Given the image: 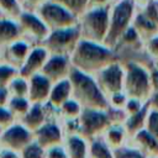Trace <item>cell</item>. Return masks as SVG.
Wrapping results in <instances>:
<instances>
[{
    "label": "cell",
    "instance_id": "cell-1",
    "mask_svg": "<svg viewBox=\"0 0 158 158\" xmlns=\"http://www.w3.org/2000/svg\"><path fill=\"white\" fill-rule=\"evenodd\" d=\"M111 123V118L105 110L84 109L78 118V133L90 141L101 137Z\"/></svg>",
    "mask_w": 158,
    "mask_h": 158
},
{
    "label": "cell",
    "instance_id": "cell-2",
    "mask_svg": "<svg viewBox=\"0 0 158 158\" xmlns=\"http://www.w3.org/2000/svg\"><path fill=\"white\" fill-rule=\"evenodd\" d=\"M75 85V95L78 102L84 106V109H99L104 110L107 106V101L98 86L88 77L75 73L72 77Z\"/></svg>",
    "mask_w": 158,
    "mask_h": 158
},
{
    "label": "cell",
    "instance_id": "cell-3",
    "mask_svg": "<svg viewBox=\"0 0 158 158\" xmlns=\"http://www.w3.org/2000/svg\"><path fill=\"white\" fill-rule=\"evenodd\" d=\"M31 142H33V133L19 121L0 132V147L4 149L20 153Z\"/></svg>",
    "mask_w": 158,
    "mask_h": 158
},
{
    "label": "cell",
    "instance_id": "cell-4",
    "mask_svg": "<svg viewBox=\"0 0 158 158\" xmlns=\"http://www.w3.org/2000/svg\"><path fill=\"white\" fill-rule=\"evenodd\" d=\"M65 138V133L63 130V126L56 121H47L42 127H40L36 132H33V141L38 143L44 151L63 144Z\"/></svg>",
    "mask_w": 158,
    "mask_h": 158
},
{
    "label": "cell",
    "instance_id": "cell-5",
    "mask_svg": "<svg viewBox=\"0 0 158 158\" xmlns=\"http://www.w3.org/2000/svg\"><path fill=\"white\" fill-rule=\"evenodd\" d=\"M51 80L42 74H35L28 79L27 99L31 104H46L51 93Z\"/></svg>",
    "mask_w": 158,
    "mask_h": 158
},
{
    "label": "cell",
    "instance_id": "cell-6",
    "mask_svg": "<svg viewBox=\"0 0 158 158\" xmlns=\"http://www.w3.org/2000/svg\"><path fill=\"white\" fill-rule=\"evenodd\" d=\"M128 144L139 151L147 158L158 157V138L151 135L147 130H142L133 135L130 138Z\"/></svg>",
    "mask_w": 158,
    "mask_h": 158
},
{
    "label": "cell",
    "instance_id": "cell-7",
    "mask_svg": "<svg viewBox=\"0 0 158 158\" xmlns=\"http://www.w3.org/2000/svg\"><path fill=\"white\" fill-rule=\"evenodd\" d=\"M20 32H25L36 38H43L47 35V26L43 21L33 14L22 12L20 17L16 20Z\"/></svg>",
    "mask_w": 158,
    "mask_h": 158
},
{
    "label": "cell",
    "instance_id": "cell-8",
    "mask_svg": "<svg viewBox=\"0 0 158 158\" xmlns=\"http://www.w3.org/2000/svg\"><path fill=\"white\" fill-rule=\"evenodd\" d=\"M46 59H47L46 49H43V48L31 49L27 59L19 69V75L28 80L35 74H38L37 72L43 68V65L46 64Z\"/></svg>",
    "mask_w": 158,
    "mask_h": 158
},
{
    "label": "cell",
    "instance_id": "cell-9",
    "mask_svg": "<svg viewBox=\"0 0 158 158\" xmlns=\"http://www.w3.org/2000/svg\"><path fill=\"white\" fill-rule=\"evenodd\" d=\"M47 121H49L47 105L46 104H32L28 112L19 121L32 133L42 127Z\"/></svg>",
    "mask_w": 158,
    "mask_h": 158
},
{
    "label": "cell",
    "instance_id": "cell-10",
    "mask_svg": "<svg viewBox=\"0 0 158 158\" xmlns=\"http://www.w3.org/2000/svg\"><path fill=\"white\" fill-rule=\"evenodd\" d=\"M101 138L115 152L121 149V148H123V147H126L128 144V142H130V136H128L123 123H120V122H112L106 128V131L104 132Z\"/></svg>",
    "mask_w": 158,
    "mask_h": 158
},
{
    "label": "cell",
    "instance_id": "cell-11",
    "mask_svg": "<svg viewBox=\"0 0 158 158\" xmlns=\"http://www.w3.org/2000/svg\"><path fill=\"white\" fill-rule=\"evenodd\" d=\"M41 20L53 26H62L70 20V15L57 4L46 2L40 7Z\"/></svg>",
    "mask_w": 158,
    "mask_h": 158
},
{
    "label": "cell",
    "instance_id": "cell-12",
    "mask_svg": "<svg viewBox=\"0 0 158 158\" xmlns=\"http://www.w3.org/2000/svg\"><path fill=\"white\" fill-rule=\"evenodd\" d=\"M63 146L69 158H88L89 141L79 133L65 135Z\"/></svg>",
    "mask_w": 158,
    "mask_h": 158
},
{
    "label": "cell",
    "instance_id": "cell-13",
    "mask_svg": "<svg viewBox=\"0 0 158 158\" xmlns=\"http://www.w3.org/2000/svg\"><path fill=\"white\" fill-rule=\"evenodd\" d=\"M28 44L21 40L14 42L9 47L5 48V57L7 59V64L15 67L16 69H20L21 65L25 63L30 54Z\"/></svg>",
    "mask_w": 158,
    "mask_h": 158
},
{
    "label": "cell",
    "instance_id": "cell-14",
    "mask_svg": "<svg viewBox=\"0 0 158 158\" xmlns=\"http://www.w3.org/2000/svg\"><path fill=\"white\" fill-rule=\"evenodd\" d=\"M21 36L17 22L5 17L0 19V49L6 48L14 42L19 41Z\"/></svg>",
    "mask_w": 158,
    "mask_h": 158
},
{
    "label": "cell",
    "instance_id": "cell-15",
    "mask_svg": "<svg viewBox=\"0 0 158 158\" xmlns=\"http://www.w3.org/2000/svg\"><path fill=\"white\" fill-rule=\"evenodd\" d=\"M127 85H128L130 94L133 99H138V100L142 99L148 90V80L146 74L141 69L135 68L128 77Z\"/></svg>",
    "mask_w": 158,
    "mask_h": 158
},
{
    "label": "cell",
    "instance_id": "cell-16",
    "mask_svg": "<svg viewBox=\"0 0 158 158\" xmlns=\"http://www.w3.org/2000/svg\"><path fill=\"white\" fill-rule=\"evenodd\" d=\"M70 84L69 81L67 80H63V81H59L57 83L52 89H51V93H49V98H48V101L47 104L49 106H52L53 109H60V106L68 101L70 98Z\"/></svg>",
    "mask_w": 158,
    "mask_h": 158
},
{
    "label": "cell",
    "instance_id": "cell-17",
    "mask_svg": "<svg viewBox=\"0 0 158 158\" xmlns=\"http://www.w3.org/2000/svg\"><path fill=\"white\" fill-rule=\"evenodd\" d=\"M88 158H116V153L101 137H98L89 141Z\"/></svg>",
    "mask_w": 158,
    "mask_h": 158
},
{
    "label": "cell",
    "instance_id": "cell-18",
    "mask_svg": "<svg viewBox=\"0 0 158 158\" xmlns=\"http://www.w3.org/2000/svg\"><path fill=\"white\" fill-rule=\"evenodd\" d=\"M147 114H148V107H143L139 112L126 117V120H125V122H123V126H125V128H126V131H127L130 138H131L133 135H136L137 132L144 130Z\"/></svg>",
    "mask_w": 158,
    "mask_h": 158
},
{
    "label": "cell",
    "instance_id": "cell-19",
    "mask_svg": "<svg viewBox=\"0 0 158 158\" xmlns=\"http://www.w3.org/2000/svg\"><path fill=\"white\" fill-rule=\"evenodd\" d=\"M31 105L32 104L30 102V100L27 98H10L6 107L14 115L16 121H20L28 112Z\"/></svg>",
    "mask_w": 158,
    "mask_h": 158
},
{
    "label": "cell",
    "instance_id": "cell-20",
    "mask_svg": "<svg viewBox=\"0 0 158 158\" xmlns=\"http://www.w3.org/2000/svg\"><path fill=\"white\" fill-rule=\"evenodd\" d=\"M64 67H65V60L62 57H53V58L48 59L46 62V64L43 65L42 75H44L48 80L54 79L62 74V72L64 70Z\"/></svg>",
    "mask_w": 158,
    "mask_h": 158
},
{
    "label": "cell",
    "instance_id": "cell-21",
    "mask_svg": "<svg viewBox=\"0 0 158 158\" xmlns=\"http://www.w3.org/2000/svg\"><path fill=\"white\" fill-rule=\"evenodd\" d=\"M0 14L5 19L16 21L22 14L20 0H0Z\"/></svg>",
    "mask_w": 158,
    "mask_h": 158
},
{
    "label": "cell",
    "instance_id": "cell-22",
    "mask_svg": "<svg viewBox=\"0 0 158 158\" xmlns=\"http://www.w3.org/2000/svg\"><path fill=\"white\" fill-rule=\"evenodd\" d=\"M131 14V5L126 1V2H122L117 9H116V12H115V17H114V23H112V32L111 35H116L117 32H120V30L125 26L128 16Z\"/></svg>",
    "mask_w": 158,
    "mask_h": 158
},
{
    "label": "cell",
    "instance_id": "cell-23",
    "mask_svg": "<svg viewBox=\"0 0 158 158\" xmlns=\"http://www.w3.org/2000/svg\"><path fill=\"white\" fill-rule=\"evenodd\" d=\"M7 91L10 98H27L28 95V80L17 75L7 85Z\"/></svg>",
    "mask_w": 158,
    "mask_h": 158
},
{
    "label": "cell",
    "instance_id": "cell-24",
    "mask_svg": "<svg viewBox=\"0 0 158 158\" xmlns=\"http://www.w3.org/2000/svg\"><path fill=\"white\" fill-rule=\"evenodd\" d=\"M60 112L64 116L65 121H73V120H78L79 116L81 115L84 107H81V105L73 99H69L68 101H65L62 106H60Z\"/></svg>",
    "mask_w": 158,
    "mask_h": 158
},
{
    "label": "cell",
    "instance_id": "cell-25",
    "mask_svg": "<svg viewBox=\"0 0 158 158\" xmlns=\"http://www.w3.org/2000/svg\"><path fill=\"white\" fill-rule=\"evenodd\" d=\"M73 37H74L73 30H58L49 36L47 43L51 48H60L64 44H67Z\"/></svg>",
    "mask_w": 158,
    "mask_h": 158
},
{
    "label": "cell",
    "instance_id": "cell-26",
    "mask_svg": "<svg viewBox=\"0 0 158 158\" xmlns=\"http://www.w3.org/2000/svg\"><path fill=\"white\" fill-rule=\"evenodd\" d=\"M104 81L106 84V86L115 93H118L120 89V81H121V74L120 70L116 67H112L110 69H107L104 74Z\"/></svg>",
    "mask_w": 158,
    "mask_h": 158
},
{
    "label": "cell",
    "instance_id": "cell-27",
    "mask_svg": "<svg viewBox=\"0 0 158 158\" xmlns=\"http://www.w3.org/2000/svg\"><path fill=\"white\" fill-rule=\"evenodd\" d=\"M19 75V69L7 64L0 63V88H7L12 79Z\"/></svg>",
    "mask_w": 158,
    "mask_h": 158
},
{
    "label": "cell",
    "instance_id": "cell-28",
    "mask_svg": "<svg viewBox=\"0 0 158 158\" xmlns=\"http://www.w3.org/2000/svg\"><path fill=\"white\" fill-rule=\"evenodd\" d=\"M20 157L21 158H44V149L33 141L20 152Z\"/></svg>",
    "mask_w": 158,
    "mask_h": 158
},
{
    "label": "cell",
    "instance_id": "cell-29",
    "mask_svg": "<svg viewBox=\"0 0 158 158\" xmlns=\"http://www.w3.org/2000/svg\"><path fill=\"white\" fill-rule=\"evenodd\" d=\"M144 130H147L151 135H153L156 138H158V111L156 110H148Z\"/></svg>",
    "mask_w": 158,
    "mask_h": 158
},
{
    "label": "cell",
    "instance_id": "cell-30",
    "mask_svg": "<svg viewBox=\"0 0 158 158\" xmlns=\"http://www.w3.org/2000/svg\"><path fill=\"white\" fill-rule=\"evenodd\" d=\"M81 53L84 54L85 58L98 59V58H102L104 56H106L107 51H105L104 48H99L96 46L89 44V43H84L81 46Z\"/></svg>",
    "mask_w": 158,
    "mask_h": 158
},
{
    "label": "cell",
    "instance_id": "cell-31",
    "mask_svg": "<svg viewBox=\"0 0 158 158\" xmlns=\"http://www.w3.org/2000/svg\"><path fill=\"white\" fill-rule=\"evenodd\" d=\"M90 20V23L93 25L94 30L99 33H101L104 30H105V25H106V14L101 10L96 11V12H93L89 17Z\"/></svg>",
    "mask_w": 158,
    "mask_h": 158
},
{
    "label": "cell",
    "instance_id": "cell-32",
    "mask_svg": "<svg viewBox=\"0 0 158 158\" xmlns=\"http://www.w3.org/2000/svg\"><path fill=\"white\" fill-rule=\"evenodd\" d=\"M16 122V118L14 117V115L10 112V110L4 106L0 107V132L7 127H10L12 123Z\"/></svg>",
    "mask_w": 158,
    "mask_h": 158
},
{
    "label": "cell",
    "instance_id": "cell-33",
    "mask_svg": "<svg viewBox=\"0 0 158 158\" xmlns=\"http://www.w3.org/2000/svg\"><path fill=\"white\" fill-rule=\"evenodd\" d=\"M115 153H116V158H147L139 151H137L136 148H133L130 144H127L126 147L116 151Z\"/></svg>",
    "mask_w": 158,
    "mask_h": 158
},
{
    "label": "cell",
    "instance_id": "cell-34",
    "mask_svg": "<svg viewBox=\"0 0 158 158\" xmlns=\"http://www.w3.org/2000/svg\"><path fill=\"white\" fill-rule=\"evenodd\" d=\"M44 158H69L63 144L51 147L44 151Z\"/></svg>",
    "mask_w": 158,
    "mask_h": 158
},
{
    "label": "cell",
    "instance_id": "cell-35",
    "mask_svg": "<svg viewBox=\"0 0 158 158\" xmlns=\"http://www.w3.org/2000/svg\"><path fill=\"white\" fill-rule=\"evenodd\" d=\"M143 107H144V106L142 105L141 100H138V99H133V98L128 99L127 102H126V106H125L126 112H127V116H131V115H135V114L139 112Z\"/></svg>",
    "mask_w": 158,
    "mask_h": 158
},
{
    "label": "cell",
    "instance_id": "cell-36",
    "mask_svg": "<svg viewBox=\"0 0 158 158\" xmlns=\"http://www.w3.org/2000/svg\"><path fill=\"white\" fill-rule=\"evenodd\" d=\"M111 102H112V105H114L116 109H121V107L126 106L127 100H126V98H125L121 93H115V94L112 95V98H111Z\"/></svg>",
    "mask_w": 158,
    "mask_h": 158
},
{
    "label": "cell",
    "instance_id": "cell-37",
    "mask_svg": "<svg viewBox=\"0 0 158 158\" xmlns=\"http://www.w3.org/2000/svg\"><path fill=\"white\" fill-rule=\"evenodd\" d=\"M10 100V94L6 88H0V107L7 106V102Z\"/></svg>",
    "mask_w": 158,
    "mask_h": 158
},
{
    "label": "cell",
    "instance_id": "cell-38",
    "mask_svg": "<svg viewBox=\"0 0 158 158\" xmlns=\"http://www.w3.org/2000/svg\"><path fill=\"white\" fill-rule=\"evenodd\" d=\"M0 158H21L19 152L10 151V149H0Z\"/></svg>",
    "mask_w": 158,
    "mask_h": 158
},
{
    "label": "cell",
    "instance_id": "cell-39",
    "mask_svg": "<svg viewBox=\"0 0 158 158\" xmlns=\"http://www.w3.org/2000/svg\"><path fill=\"white\" fill-rule=\"evenodd\" d=\"M63 2H65L67 5H69L70 7H74V6H79L84 0H60Z\"/></svg>",
    "mask_w": 158,
    "mask_h": 158
},
{
    "label": "cell",
    "instance_id": "cell-40",
    "mask_svg": "<svg viewBox=\"0 0 158 158\" xmlns=\"http://www.w3.org/2000/svg\"><path fill=\"white\" fill-rule=\"evenodd\" d=\"M152 110H156V111H158V93L153 96V99H152Z\"/></svg>",
    "mask_w": 158,
    "mask_h": 158
},
{
    "label": "cell",
    "instance_id": "cell-41",
    "mask_svg": "<svg viewBox=\"0 0 158 158\" xmlns=\"http://www.w3.org/2000/svg\"><path fill=\"white\" fill-rule=\"evenodd\" d=\"M154 83H156V86L158 89V74H154Z\"/></svg>",
    "mask_w": 158,
    "mask_h": 158
},
{
    "label": "cell",
    "instance_id": "cell-42",
    "mask_svg": "<svg viewBox=\"0 0 158 158\" xmlns=\"http://www.w3.org/2000/svg\"><path fill=\"white\" fill-rule=\"evenodd\" d=\"M27 2H30V4H37L40 0H26Z\"/></svg>",
    "mask_w": 158,
    "mask_h": 158
},
{
    "label": "cell",
    "instance_id": "cell-43",
    "mask_svg": "<svg viewBox=\"0 0 158 158\" xmlns=\"http://www.w3.org/2000/svg\"><path fill=\"white\" fill-rule=\"evenodd\" d=\"M153 47H154V48H158V38L153 42Z\"/></svg>",
    "mask_w": 158,
    "mask_h": 158
},
{
    "label": "cell",
    "instance_id": "cell-44",
    "mask_svg": "<svg viewBox=\"0 0 158 158\" xmlns=\"http://www.w3.org/2000/svg\"><path fill=\"white\" fill-rule=\"evenodd\" d=\"M156 158H158V157H156Z\"/></svg>",
    "mask_w": 158,
    "mask_h": 158
},
{
    "label": "cell",
    "instance_id": "cell-45",
    "mask_svg": "<svg viewBox=\"0 0 158 158\" xmlns=\"http://www.w3.org/2000/svg\"><path fill=\"white\" fill-rule=\"evenodd\" d=\"M0 149H1V147H0Z\"/></svg>",
    "mask_w": 158,
    "mask_h": 158
}]
</instances>
